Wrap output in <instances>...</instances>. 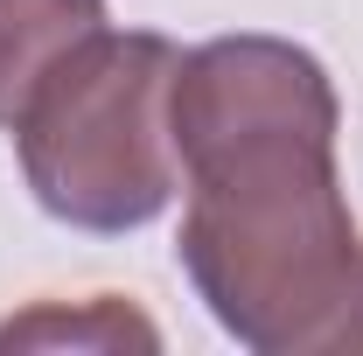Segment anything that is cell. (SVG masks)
I'll list each match as a JSON object with an SVG mask.
<instances>
[{"instance_id":"obj_1","label":"cell","mask_w":363,"mask_h":356,"mask_svg":"<svg viewBox=\"0 0 363 356\" xmlns=\"http://www.w3.org/2000/svg\"><path fill=\"white\" fill-rule=\"evenodd\" d=\"M335 133V84L315 49L286 35H217L175 63L182 266L217 328L252 356H357L363 230Z\"/></svg>"},{"instance_id":"obj_2","label":"cell","mask_w":363,"mask_h":356,"mask_svg":"<svg viewBox=\"0 0 363 356\" xmlns=\"http://www.w3.org/2000/svg\"><path fill=\"white\" fill-rule=\"evenodd\" d=\"M182 49L154 28H98L14 119L21 175L70 230H140L182 189L168 140V84Z\"/></svg>"},{"instance_id":"obj_3","label":"cell","mask_w":363,"mask_h":356,"mask_svg":"<svg viewBox=\"0 0 363 356\" xmlns=\"http://www.w3.org/2000/svg\"><path fill=\"white\" fill-rule=\"evenodd\" d=\"M98 28L105 0H0V126H14L43 77Z\"/></svg>"},{"instance_id":"obj_4","label":"cell","mask_w":363,"mask_h":356,"mask_svg":"<svg viewBox=\"0 0 363 356\" xmlns=\"http://www.w3.org/2000/svg\"><path fill=\"white\" fill-rule=\"evenodd\" d=\"M7 350H161V328L119 294H98L77 308L35 301L28 314L0 321V356Z\"/></svg>"},{"instance_id":"obj_5","label":"cell","mask_w":363,"mask_h":356,"mask_svg":"<svg viewBox=\"0 0 363 356\" xmlns=\"http://www.w3.org/2000/svg\"><path fill=\"white\" fill-rule=\"evenodd\" d=\"M357 356H363V321H357Z\"/></svg>"}]
</instances>
